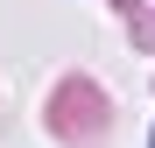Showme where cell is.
Wrapping results in <instances>:
<instances>
[]
</instances>
